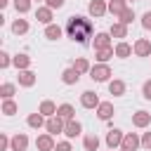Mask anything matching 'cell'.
<instances>
[{"instance_id": "cell-29", "label": "cell", "mask_w": 151, "mask_h": 151, "mask_svg": "<svg viewBox=\"0 0 151 151\" xmlns=\"http://www.w3.org/2000/svg\"><path fill=\"white\" fill-rule=\"evenodd\" d=\"M99 144H101V142H99L97 134H85V137H83V146H85V151H97Z\"/></svg>"}, {"instance_id": "cell-30", "label": "cell", "mask_w": 151, "mask_h": 151, "mask_svg": "<svg viewBox=\"0 0 151 151\" xmlns=\"http://www.w3.org/2000/svg\"><path fill=\"white\" fill-rule=\"evenodd\" d=\"M73 68L80 73V76H85V73H90V68H92V64L85 59V57H78L76 61H73Z\"/></svg>"}, {"instance_id": "cell-9", "label": "cell", "mask_w": 151, "mask_h": 151, "mask_svg": "<svg viewBox=\"0 0 151 151\" xmlns=\"http://www.w3.org/2000/svg\"><path fill=\"white\" fill-rule=\"evenodd\" d=\"M132 125H134V127H139V130L149 127V125H151V113H149V111H144V109L134 111V113H132Z\"/></svg>"}, {"instance_id": "cell-39", "label": "cell", "mask_w": 151, "mask_h": 151, "mask_svg": "<svg viewBox=\"0 0 151 151\" xmlns=\"http://www.w3.org/2000/svg\"><path fill=\"white\" fill-rule=\"evenodd\" d=\"M142 149L151 151V132H144V134H142Z\"/></svg>"}, {"instance_id": "cell-14", "label": "cell", "mask_w": 151, "mask_h": 151, "mask_svg": "<svg viewBox=\"0 0 151 151\" xmlns=\"http://www.w3.org/2000/svg\"><path fill=\"white\" fill-rule=\"evenodd\" d=\"M92 45H94V50H104V47H113V45H111V33H109V31H101V33H94V38H92Z\"/></svg>"}, {"instance_id": "cell-45", "label": "cell", "mask_w": 151, "mask_h": 151, "mask_svg": "<svg viewBox=\"0 0 151 151\" xmlns=\"http://www.w3.org/2000/svg\"><path fill=\"white\" fill-rule=\"evenodd\" d=\"M109 151H113V149H109Z\"/></svg>"}, {"instance_id": "cell-16", "label": "cell", "mask_w": 151, "mask_h": 151, "mask_svg": "<svg viewBox=\"0 0 151 151\" xmlns=\"http://www.w3.org/2000/svg\"><path fill=\"white\" fill-rule=\"evenodd\" d=\"M125 90H127L125 80H120V78H111V80H109V94H113V97H123Z\"/></svg>"}, {"instance_id": "cell-34", "label": "cell", "mask_w": 151, "mask_h": 151, "mask_svg": "<svg viewBox=\"0 0 151 151\" xmlns=\"http://www.w3.org/2000/svg\"><path fill=\"white\" fill-rule=\"evenodd\" d=\"M12 61H14V57H12L9 52L0 50V68H9V66H12Z\"/></svg>"}, {"instance_id": "cell-19", "label": "cell", "mask_w": 151, "mask_h": 151, "mask_svg": "<svg viewBox=\"0 0 151 151\" xmlns=\"http://www.w3.org/2000/svg\"><path fill=\"white\" fill-rule=\"evenodd\" d=\"M113 50H116V57H118V59H127V57L134 52V47H132L130 42H125V40H118Z\"/></svg>"}, {"instance_id": "cell-2", "label": "cell", "mask_w": 151, "mask_h": 151, "mask_svg": "<svg viewBox=\"0 0 151 151\" xmlns=\"http://www.w3.org/2000/svg\"><path fill=\"white\" fill-rule=\"evenodd\" d=\"M111 76H113V71H111V66H109V64L97 61V64L90 68V78H92L94 83H109V80H111Z\"/></svg>"}, {"instance_id": "cell-12", "label": "cell", "mask_w": 151, "mask_h": 151, "mask_svg": "<svg viewBox=\"0 0 151 151\" xmlns=\"http://www.w3.org/2000/svg\"><path fill=\"white\" fill-rule=\"evenodd\" d=\"M64 127H66V120L59 118V116H52V118H47V123H45V130H47L50 134H59V132H64Z\"/></svg>"}, {"instance_id": "cell-25", "label": "cell", "mask_w": 151, "mask_h": 151, "mask_svg": "<svg viewBox=\"0 0 151 151\" xmlns=\"http://www.w3.org/2000/svg\"><path fill=\"white\" fill-rule=\"evenodd\" d=\"M127 7H130V5H127V0H109V12H111L113 17H120Z\"/></svg>"}, {"instance_id": "cell-40", "label": "cell", "mask_w": 151, "mask_h": 151, "mask_svg": "<svg viewBox=\"0 0 151 151\" xmlns=\"http://www.w3.org/2000/svg\"><path fill=\"white\" fill-rule=\"evenodd\" d=\"M142 26H144V28H146V31H151V9H149V12H144V14H142Z\"/></svg>"}, {"instance_id": "cell-31", "label": "cell", "mask_w": 151, "mask_h": 151, "mask_svg": "<svg viewBox=\"0 0 151 151\" xmlns=\"http://www.w3.org/2000/svg\"><path fill=\"white\" fill-rule=\"evenodd\" d=\"M17 94V83H2L0 85V97L2 99H12Z\"/></svg>"}, {"instance_id": "cell-24", "label": "cell", "mask_w": 151, "mask_h": 151, "mask_svg": "<svg viewBox=\"0 0 151 151\" xmlns=\"http://www.w3.org/2000/svg\"><path fill=\"white\" fill-rule=\"evenodd\" d=\"M12 66H14L17 71H26V68H31V57H28L26 52H21V54H14V61H12Z\"/></svg>"}, {"instance_id": "cell-10", "label": "cell", "mask_w": 151, "mask_h": 151, "mask_svg": "<svg viewBox=\"0 0 151 151\" xmlns=\"http://www.w3.org/2000/svg\"><path fill=\"white\" fill-rule=\"evenodd\" d=\"M134 47V57H151V40L149 38H137L132 42Z\"/></svg>"}, {"instance_id": "cell-21", "label": "cell", "mask_w": 151, "mask_h": 151, "mask_svg": "<svg viewBox=\"0 0 151 151\" xmlns=\"http://www.w3.org/2000/svg\"><path fill=\"white\" fill-rule=\"evenodd\" d=\"M57 109H59V106H57L52 99H42V101H40V106H38V111H40L45 118H52V116H57Z\"/></svg>"}, {"instance_id": "cell-43", "label": "cell", "mask_w": 151, "mask_h": 151, "mask_svg": "<svg viewBox=\"0 0 151 151\" xmlns=\"http://www.w3.org/2000/svg\"><path fill=\"white\" fill-rule=\"evenodd\" d=\"M33 2H45V0H33Z\"/></svg>"}, {"instance_id": "cell-44", "label": "cell", "mask_w": 151, "mask_h": 151, "mask_svg": "<svg viewBox=\"0 0 151 151\" xmlns=\"http://www.w3.org/2000/svg\"><path fill=\"white\" fill-rule=\"evenodd\" d=\"M118 151H125V149H118Z\"/></svg>"}, {"instance_id": "cell-15", "label": "cell", "mask_w": 151, "mask_h": 151, "mask_svg": "<svg viewBox=\"0 0 151 151\" xmlns=\"http://www.w3.org/2000/svg\"><path fill=\"white\" fill-rule=\"evenodd\" d=\"M17 83H19L21 87H33V85L38 83V76H35L31 68H26V71H19V78H17Z\"/></svg>"}, {"instance_id": "cell-22", "label": "cell", "mask_w": 151, "mask_h": 151, "mask_svg": "<svg viewBox=\"0 0 151 151\" xmlns=\"http://www.w3.org/2000/svg\"><path fill=\"white\" fill-rule=\"evenodd\" d=\"M45 123H47V118H45L40 111H35V113H31V116L26 118V125H28V127H33V130H40V127H45Z\"/></svg>"}, {"instance_id": "cell-17", "label": "cell", "mask_w": 151, "mask_h": 151, "mask_svg": "<svg viewBox=\"0 0 151 151\" xmlns=\"http://www.w3.org/2000/svg\"><path fill=\"white\" fill-rule=\"evenodd\" d=\"M26 149H28V134L17 132V134L12 137V146H9V151H26Z\"/></svg>"}, {"instance_id": "cell-7", "label": "cell", "mask_w": 151, "mask_h": 151, "mask_svg": "<svg viewBox=\"0 0 151 151\" xmlns=\"http://www.w3.org/2000/svg\"><path fill=\"white\" fill-rule=\"evenodd\" d=\"M99 104H101V99L97 97V92L85 90V92L80 94V106H83V109H97Z\"/></svg>"}, {"instance_id": "cell-38", "label": "cell", "mask_w": 151, "mask_h": 151, "mask_svg": "<svg viewBox=\"0 0 151 151\" xmlns=\"http://www.w3.org/2000/svg\"><path fill=\"white\" fill-rule=\"evenodd\" d=\"M9 146H12V139L7 134H0V151H9Z\"/></svg>"}, {"instance_id": "cell-5", "label": "cell", "mask_w": 151, "mask_h": 151, "mask_svg": "<svg viewBox=\"0 0 151 151\" xmlns=\"http://www.w3.org/2000/svg\"><path fill=\"white\" fill-rule=\"evenodd\" d=\"M87 12H90V17H94V19L104 17V14L109 12V0H90Z\"/></svg>"}, {"instance_id": "cell-23", "label": "cell", "mask_w": 151, "mask_h": 151, "mask_svg": "<svg viewBox=\"0 0 151 151\" xmlns=\"http://www.w3.org/2000/svg\"><path fill=\"white\" fill-rule=\"evenodd\" d=\"M9 28H12V33H14V35H26V33H28V28H31V24H28L26 19H21V17H19V19H14V21H12V26H9Z\"/></svg>"}, {"instance_id": "cell-42", "label": "cell", "mask_w": 151, "mask_h": 151, "mask_svg": "<svg viewBox=\"0 0 151 151\" xmlns=\"http://www.w3.org/2000/svg\"><path fill=\"white\" fill-rule=\"evenodd\" d=\"M7 5H9V0H0V7H2V9H5Z\"/></svg>"}, {"instance_id": "cell-18", "label": "cell", "mask_w": 151, "mask_h": 151, "mask_svg": "<svg viewBox=\"0 0 151 151\" xmlns=\"http://www.w3.org/2000/svg\"><path fill=\"white\" fill-rule=\"evenodd\" d=\"M109 33H111V38L123 40V38H127V24H123V21H113L111 28H109Z\"/></svg>"}, {"instance_id": "cell-32", "label": "cell", "mask_w": 151, "mask_h": 151, "mask_svg": "<svg viewBox=\"0 0 151 151\" xmlns=\"http://www.w3.org/2000/svg\"><path fill=\"white\" fill-rule=\"evenodd\" d=\"M0 111H2L5 116H14V113L19 111V104H17L14 99H2V106H0Z\"/></svg>"}, {"instance_id": "cell-8", "label": "cell", "mask_w": 151, "mask_h": 151, "mask_svg": "<svg viewBox=\"0 0 151 151\" xmlns=\"http://www.w3.org/2000/svg\"><path fill=\"white\" fill-rule=\"evenodd\" d=\"M94 113H97V118L99 120H104V123H109L111 118H113V113H116V109H113V104L111 101H101L97 109H94Z\"/></svg>"}, {"instance_id": "cell-35", "label": "cell", "mask_w": 151, "mask_h": 151, "mask_svg": "<svg viewBox=\"0 0 151 151\" xmlns=\"http://www.w3.org/2000/svg\"><path fill=\"white\" fill-rule=\"evenodd\" d=\"M118 21H123V24H127V26H130V24L134 21V9H132V7H127V9L118 17Z\"/></svg>"}, {"instance_id": "cell-11", "label": "cell", "mask_w": 151, "mask_h": 151, "mask_svg": "<svg viewBox=\"0 0 151 151\" xmlns=\"http://www.w3.org/2000/svg\"><path fill=\"white\" fill-rule=\"evenodd\" d=\"M35 19H38V24L50 26V24H54V21H52V19H54V9H52V7H47V5H42V7H38V9H35Z\"/></svg>"}, {"instance_id": "cell-33", "label": "cell", "mask_w": 151, "mask_h": 151, "mask_svg": "<svg viewBox=\"0 0 151 151\" xmlns=\"http://www.w3.org/2000/svg\"><path fill=\"white\" fill-rule=\"evenodd\" d=\"M31 5H33V0H14V9H17V14H26V12L31 9Z\"/></svg>"}, {"instance_id": "cell-3", "label": "cell", "mask_w": 151, "mask_h": 151, "mask_svg": "<svg viewBox=\"0 0 151 151\" xmlns=\"http://www.w3.org/2000/svg\"><path fill=\"white\" fill-rule=\"evenodd\" d=\"M123 137H125V132H123V130L111 127V130L106 132V146H109V149H113V151H118V149H120V144H123Z\"/></svg>"}, {"instance_id": "cell-1", "label": "cell", "mask_w": 151, "mask_h": 151, "mask_svg": "<svg viewBox=\"0 0 151 151\" xmlns=\"http://www.w3.org/2000/svg\"><path fill=\"white\" fill-rule=\"evenodd\" d=\"M66 33H68V38H71L73 42L87 45V38H92V24H90L87 17L73 14V17H68V21H66Z\"/></svg>"}, {"instance_id": "cell-47", "label": "cell", "mask_w": 151, "mask_h": 151, "mask_svg": "<svg viewBox=\"0 0 151 151\" xmlns=\"http://www.w3.org/2000/svg\"><path fill=\"white\" fill-rule=\"evenodd\" d=\"M149 59H151V57H149Z\"/></svg>"}, {"instance_id": "cell-27", "label": "cell", "mask_w": 151, "mask_h": 151, "mask_svg": "<svg viewBox=\"0 0 151 151\" xmlns=\"http://www.w3.org/2000/svg\"><path fill=\"white\" fill-rule=\"evenodd\" d=\"M116 57V50L113 47H104V50H94V59L101 61V64H109V59Z\"/></svg>"}, {"instance_id": "cell-37", "label": "cell", "mask_w": 151, "mask_h": 151, "mask_svg": "<svg viewBox=\"0 0 151 151\" xmlns=\"http://www.w3.org/2000/svg\"><path fill=\"white\" fill-rule=\"evenodd\" d=\"M142 97H144L146 101H151V78L144 80V85H142Z\"/></svg>"}, {"instance_id": "cell-26", "label": "cell", "mask_w": 151, "mask_h": 151, "mask_svg": "<svg viewBox=\"0 0 151 151\" xmlns=\"http://www.w3.org/2000/svg\"><path fill=\"white\" fill-rule=\"evenodd\" d=\"M64 35V28L59 26V24H50V26H45V38L47 40H59Z\"/></svg>"}, {"instance_id": "cell-28", "label": "cell", "mask_w": 151, "mask_h": 151, "mask_svg": "<svg viewBox=\"0 0 151 151\" xmlns=\"http://www.w3.org/2000/svg\"><path fill=\"white\" fill-rule=\"evenodd\" d=\"M57 116H59V118H64V120H73V118H76V109H73L71 104H59Z\"/></svg>"}, {"instance_id": "cell-36", "label": "cell", "mask_w": 151, "mask_h": 151, "mask_svg": "<svg viewBox=\"0 0 151 151\" xmlns=\"http://www.w3.org/2000/svg\"><path fill=\"white\" fill-rule=\"evenodd\" d=\"M54 151H73V146H71V139H61V142H57Z\"/></svg>"}, {"instance_id": "cell-4", "label": "cell", "mask_w": 151, "mask_h": 151, "mask_svg": "<svg viewBox=\"0 0 151 151\" xmlns=\"http://www.w3.org/2000/svg\"><path fill=\"white\" fill-rule=\"evenodd\" d=\"M54 146H57L54 134H50V132L38 134V139H35V149H38V151H54Z\"/></svg>"}, {"instance_id": "cell-46", "label": "cell", "mask_w": 151, "mask_h": 151, "mask_svg": "<svg viewBox=\"0 0 151 151\" xmlns=\"http://www.w3.org/2000/svg\"><path fill=\"white\" fill-rule=\"evenodd\" d=\"M127 2H130V0H127Z\"/></svg>"}, {"instance_id": "cell-41", "label": "cell", "mask_w": 151, "mask_h": 151, "mask_svg": "<svg viewBox=\"0 0 151 151\" xmlns=\"http://www.w3.org/2000/svg\"><path fill=\"white\" fill-rule=\"evenodd\" d=\"M64 2H66V0H45V5H47V7H52V9H61V7H64Z\"/></svg>"}, {"instance_id": "cell-13", "label": "cell", "mask_w": 151, "mask_h": 151, "mask_svg": "<svg viewBox=\"0 0 151 151\" xmlns=\"http://www.w3.org/2000/svg\"><path fill=\"white\" fill-rule=\"evenodd\" d=\"M64 134H66V139H76V137H80L83 134V125H80V120H66V127H64Z\"/></svg>"}, {"instance_id": "cell-6", "label": "cell", "mask_w": 151, "mask_h": 151, "mask_svg": "<svg viewBox=\"0 0 151 151\" xmlns=\"http://www.w3.org/2000/svg\"><path fill=\"white\" fill-rule=\"evenodd\" d=\"M139 146H142V137H139L137 132H125L120 149H125V151H137Z\"/></svg>"}, {"instance_id": "cell-20", "label": "cell", "mask_w": 151, "mask_h": 151, "mask_svg": "<svg viewBox=\"0 0 151 151\" xmlns=\"http://www.w3.org/2000/svg\"><path fill=\"white\" fill-rule=\"evenodd\" d=\"M78 80H80V73H78L73 66H68V68L61 71V83H64V85H76Z\"/></svg>"}]
</instances>
